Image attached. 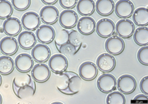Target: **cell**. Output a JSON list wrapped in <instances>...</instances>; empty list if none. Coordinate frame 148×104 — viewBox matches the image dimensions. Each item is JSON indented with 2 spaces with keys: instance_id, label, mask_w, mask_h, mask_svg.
Here are the masks:
<instances>
[{
  "instance_id": "cell-17",
  "label": "cell",
  "mask_w": 148,
  "mask_h": 104,
  "mask_svg": "<svg viewBox=\"0 0 148 104\" xmlns=\"http://www.w3.org/2000/svg\"><path fill=\"white\" fill-rule=\"evenodd\" d=\"M38 40L43 44H49L52 42L55 37L54 28L47 24H42L38 27L36 31Z\"/></svg>"
},
{
  "instance_id": "cell-16",
  "label": "cell",
  "mask_w": 148,
  "mask_h": 104,
  "mask_svg": "<svg viewBox=\"0 0 148 104\" xmlns=\"http://www.w3.org/2000/svg\"><path fill=\"white\" fill-rule=\"evenodd\" d=\"M40 23V17L38 14L33 11L25 13L21 17V24L23 27L29 31L36 30Z\"/></svg>"
},
{
  "instance_id": "cell-40",
  "label": "cell",
  "mask_w": 148,
  "mask_h": 104,
  "mask_svg": "<svg viewBox=\"0 0 148 104\" xmlns=\"http://www.w3.org/2000/svg\"><path fill=\"white\" fill-rule=\"evenodd\" d=\"M2 77H1V76L0 74V86H1V84H2Z\"/></svg>"
},
{
  "instance_id": "cell-27",
  "label": "cell",
  "mask_w": 148,
  "mask_h": 104,
  "mask_svg": "<svg viewBox=\"0 0 148 104\" xmlns=\"http://www.w3.org/2000/svg\"><path fill=\"white\" fill-rule=\"evenodd\" d=\"M14 66L13 59L8 56H0V74L8 75L11 73Z\"/></svg>"
},
{
  "instance_id": "cell-9",
  "label": "cell",
  "mask_w": 148,
  "mask_h": 104,
  "mask_svg": "<svg viewBox=\"0 0 148 104\" xmlns=\"http://www.w3.org/2000/svg\"><path fill=\"white\" fill-rule=\"evenodd\" d=\"M34 63L32 56L26 53L18 55L14 60V66L16 69L21 73H27L30 71L34 66Z\"/></svg>"
},
{
  "instance_id": "cell-15",
  "label": "cell",
  "mask_w": 148,
  "mask_h": 104,
  "mask_svg": "<svg viewBox=\"0 0 148 104\" xmlns=\"http://www.w3.org/2000/svg\"><path fill=\"white\" fill-rule=\"evenodd\" d=\"M18 44L16 39L12 36L3 37L0 41V51L7 56L13 55L18 50Z\"/></svg>"
},
{
  "instance_id": "cell-34",
  "label": "cell",
  "mask_w": 148,
  "mask_h": 104,
  "mask_svg": "<svg viewBox=\"0 0 148 104\" xmlns=\"http://www.w3.org/2000/svg\"><path fill=\"white\" fill-rule=\"evenodd\" d=\"M137 58L139 62L144 65H148V46L141 47L137 52Z\"/></svg>"
},
{
  "instance_id": "cell-6",
  "label": "cell",
  "mask_w": 148,
  "mask_h": 104,
  "mask_svg": "<svg viewBox=\"0 0 148 104\" xmlns=\"http://www.w3.org/2000/svg\"><path fill=\"white\" fill-rule=\"evenodd\" d=\"M68 62L66 57L61 54H54L50 57L49 60V66L52 71L59 74L66 69Z\"/></svg>"
},
{
  "instance_id": "cell-8",
  "label": "cell",
  "mask_w": 148,
  "mask_h": 104,
  "mask_svg": "<svg viewBox=\"0 0 148 104\" xmlns=\"http://www.w3.org/2000/svg\"><path fill=\"white\" fill-rule=\"evenodd\" d=\"M123 40L119 36L114 35L108 38L105 43L106 50L110 54L116 55L121 53L124 49Z\"/></svg>"
},
{
  "instance_id": "cell-18",
  "label": "cell",
  "mask_w": 148,
  "mask_h": 104,
  "mask_svg": "<svg viewBox=\"0 0 148 104\" xmlns=\"http://www.w3.org/2000/svg\"><path fill=\"white\" fill-rule=\"evenodd\" d=\"M32 69L31 76L37 82H45L50 77V70L48 66L45 63H37Z\"/></svg>"
},
{
  "instance_id": "cell-3",
  "label": "cell",
  "mask_w": 148,
  "mask_h": 104,
  "mask_svg": "<svg viewBox=\"0 0 148 104\" xmlns=\"http://www.w3.org/2000/svg\"><path fill=\"white\" fill-rule=\"evenodd\" d=\"M116 84L117 88L121 93L129 94L135 89L136 81L133 76L130 74H123L117 79Z\"/></svg>"
},
{
  "instance_id": "cell-43",
  "label": "cell",
  "mask_w": 148,
  "mask_h": 104,
  "mask_svg": "<svg viewBox=\"0 0 148 104\" xmlns=\"http://www.w3.org/2000/svg\"><path fill=\"white\" fill-rule=\"evenodd\" d=\"M53 103H59V104H60V103H61V102H53Z\"/></svg>"
},
{
  "instance_id": "cell-22",
  "label": "cell",
  "mask_w": 148,
  "mask_h": 104,
  "mask_svg": "<svg viewBox=\"0 0 148 104\" xmlns=\"http://www.w3.org/2000/svg\"><path fill=\"white\" fill-rule=\"evenodd\" d=\"M95 8L99 15L108 16L113 12L114 3L113 0H97Z\"/></svg>"
},
{
  "instance_id": "cell-11",
  "label": "cell",
  "mask_w": 148,
  "mask_h": 104,
  "mask_svg": "<svg viewBox=\"0 0 148 104\" xmlns=\"http://www.w3.org/2000/svg\"><path fill=\"white\" fill-rule=\"evenodd\" d=\"M135 26L134 23L128 19H120L116 24L117 34L120 37L124 38L130 37L133 34Z\"/></svg>"
},
{
  "instance_id": "cell-24",
  "label": "cell",
  "mask_w": 148,
  "mask_h": 104,
  "mask_svg": "<svg viewBox=\"0 0 148 104\" xmlns=\"http://www.w3.org/2000/svg\"><path fill=\"white\" fill-rule=\"evenodd\" d=\"M76 9L81 15H91L95 10V2L93 0H79L76 3Z\"/></svg>"
},
{
  "instance_id": "cell-33",
  "label": "cell",
  "mask_w": 148,
  "mask_h": 104,
  "mask_svg": "<svg viewBox=\"0 0 148 104\" xmlns=\"http://www.w3.org/2000/svg\"><path fill=\"white\" fill-rule=\"evenodd\" d=\"M57 49L61 54L67 56H72L77 52L76 48L69 42H67L61 45L57 48Z\"/></svg>"
},
{
  "instance_id": "cell-36",
  "label": "cell",
  "mask_w": 148,
  "mask_h": 104,
  "mask_svg": "<svg viewBox=\"0 0 148 104\" xmlns=\"http://www.w3.org/2000/svg\"><path fill=\"white\" fill-rule=\"evenodd\" d=\"M78 0H59L60 5L67 9H72L75 6Z\"/></svg>"
},
{
  "instance_id": "cell-20",
  "label": "cell",
  "mask_w": 148,
  "mask_h": 104,
  "mask_svg": "<svg viewBox=\"0 0 148 104\" xmlns=\"http://www.w3.org/2000/svg\"><path fill=\"white\" fill-rule=\"evenodd\" d=\"M77 28L79 33L84 35L92 34L95 28V21L91 17L83 16L77 22Z\"/></svg>"
},
{
  "instance_id": "cell-35",
  "label": "cell",
  "mask_w": 148,
  "mask_h": 104,
  "mask_svg": "<svg viewBox=\"0 0 148 104\" xmlns=\"http://www.w3.org/2000/svg\"><path fill=\"white\" fill-rule=\"evenodd\" d=\"M31 0H12V4L17 10L23 11L29 8Z\"/></svg>"
},
{
  "instance_id": "cell-2",
  "label": "cell",
  "mask_w": 148,
  "mask_h": 104,
  "mask_svg": "<svg viewBox=\"0 0 148 104\" xmlns=\"http://www.w3.org/2000/svg\"><path fill=\"white\" fill-rule=\"evenodd\" d=\"M98 89L103 93H109L116 88V80L111 74L105 73L101 75L97 81Z\"/></svg>"
},
{
  "instance_id": "cell-31",
  "label": "cell",
  "mask_w": 148,
  "mask_h": 104,
  "mask_svg": "<svg viewBox=\"0 0 148 104\" xmlns=\"http://www.w3.org/2000/svg\"><path fill=\"white\" fill-rule=\"evenodd\" d=\"M69 31L65 29H62L58 31L54 37L55 44L58 48L61 45L68 42V37H69Z\"/></svg>"
},
{
  "instance_id": "cell-23",
  "label": "cell",
  "mask_w": 148,
  "mask_h": 104,
  "mask_svg": "<svg viewBox=\"0 0 148 104\" xmlns=\"http://www.w3.org/2000/svg\"><path fill=\"white\" fill-rule=\"evenodd\" d=\"M132 19L139 26H145L148 24V9L147 8L139 7L134 10Z\"/></svg>"
},
{
  "instance_id": "cell-32",
  "label": "cell",
  "mask_w": 148,
  "mask_h": 104,
  "mask_svg": "<svg viewBox=\"0 0 148 104\" xmlns=\"http://www.w3.org/2000/svg\"><path fill=\"white\" fill-rule=\"evenodd\" d=\"M68 42L73 45L77 52L82 45V38L80 34L76 30H72L69 33Z\"/></svg>"
},
{
  "instance_id": "cell-28",
  "label": "cell",
  "mask_w": 148,
  "mask_h": 104,
  "mask_svg": "<svg viewBox=\"0 0 148 104\" xmlns=\"http://www.w3.org/2000/svg\"><path fill=\"white\" fill-rule=\"evenodd\" d=\"M34 81L30 75L25 73H22L16 76L13 81V89L17 88L20 87L31 84Z\"/></svg>"
},
{
  "instance_id": "cell-26",
  "label": "cell",
  "mask_w": 148,
  "mask_h": 104,
  "mask_svg": "<svg viewBox=\"0 0 148 104\" xmlns=\"http://www.w3.org/2000/svg\"><path fill=\"white\" fill-rule=\"evenodd\" d=\"M134 40L139 45L146 46L148 44V28L140 27L137 28L134 32Z\"/></svg>"
},
{
  "instance_id": "cell-38",
  "label": "cell",
  "mask_w": 148,
  "mask_h": 104,
  "mask_svg": "<svg viewBox=\"0 0 148 104\" xmlns=\"http://www.w3.org/2000/svg\"><path fill=\"white\" fill-rule=\"evenodd\" d=\"M42 2L46 5H53L57 2V0H41Z\"/></svg>"
},
{
  "instance_id": "cell-37",
  "label": "cell",
  "mask_w": 148,
  "mask_h": 104,
  "mask_svg": "<svg viewBox=\"0 0 148 104\" xmlns=\"http://www.w3.org/2000/svg\"><path fill=\"white\" fill-rule=\"evenodd\" d=\"M139 86L141 91L143 94L148 95V76H145L141 79Z\"/></svg>"
},
{
  "instance_id": "cell-30",
  "label": "cell",
  "mask_w": 148,
  "mask_h": 104,
  "mask_svg": "<svg viewBox=\"0 0 148 104\" xmlns=\"http://www.w3.org/2000/svg\"><path fill=\"white\" fill-rule=\"evenodd\" d=\"M106 102L108 104H125V98L121 92L114 91L108 94Z\"/></svg>"
},
{
  "instance_id": "cell-21",
  "label": "cell",
  "mask_w": 148,
  "mask_h": 104,
  "mask_svg": "<svg viewBox=\"0 0 148 104\" xmlns=\"http://www.w3.org/2000/svg\"><path fill=\"white\" fill-rule=\"evenodd\" d=\"M17 40L20 46L24 49L32 48L36 42V38L34 33L30 31H24L20 33Z\"/></svg>"
},
{
  "instance_id": "cell-14",
  "label": "cell",
  "mask_w": 148,
  "mask_h": 104,
  "mask_svg": "<svg viewBox=\"0 0 148 104\" xmlns=\"http://www.w3.org/2000/svg\"><path fill=\"white\" fill-rule=\"evenodd\" d=\"M98 69L92 62H84L79 68V76L83 80L90 81L94 79L98 74Z\"/></svg>"
},
{
  "instance_id": "cell-12",
  "label": "cell",
  "mask_w": 148,
  "mask_h": 104,
  "mask_svg": "<svg viewBox=\"0 0 148 104\" xmlns=\"http://www.w3.org/2000/svg\"><path fill=\"white\" fill-rule=\"evenodd\" d=\"M116 14L120 18L130 17L134 10V6L130 0H119L114 5Z\"/></svg>"
},
{
  "instance_id": "cell-13",
  "label": "cell",
  "mask_w": 148,
  "mask_h": 104,
  "mask_svg": "<svg viewBox=\"0 0 148 104\" xmlns=\"http://www.w3.org/2000/svg\"><path fill=\"white\" fill-rule=\"evenodd\" d=\"M58 19L60 24L64 28H71L76 26L78 21V16L73 10L65 9L60 13Z\"/></svg>"
},
{
  "instance_id": "cell-7",
  "label": "cell",
  "mask_w": 148,
  "mask_h": 104,
  "mask_svg": "<svg viewBox=\"0 0 148 104\" xmlns=\"http://www.w3.org/2000/svg\"><path fill=\"white\" fill-rule=\"evenodd\" d=\"M39 16L40 19L44 23L46 24H53L57 21L59 16V12L56 6L46 5L40 9Z\"/></svg>"
},
{
  "instance_id": "cell-5",
  "label": "cell",
  "mask_w": 148,
  "mask_h": 104,
  "mask_svg": "<svg viewBox=\"0 0 148 104\" xmlns=\"http://www.w3.org/2000/svg\"><path fill=\"white\" fill-rule=\"evenodd\" d=\"M96 64L98 68L102 72H110L115 67L116 59L112 54L103 53L97 59Z\"/></svg>"
},
{
  "instance_id": "cell-42",
  "label": "cell",
  "mask_w": 148,
  "mask_h": 104,
  "mask_svg": "<svg viewBox=\"0 0 148 104\" xmlns=\"http://www.w3.org/2000/svg\"><path fill=\"white\" fill-rule=\"evenodd\" d=\"M0 33H3V30L2 27L0 28Z\"/></svg>"
},
{
  "instance_id": "cell-29",
  "label": "cell",
  "mask_w": 148,
  "mask_h": 104,
  "mask_svg": "<svg viewBox=\"0 0 148 104\" xmlns=\"http://www.w3.org/2000/svg\"><path fill=\"white\" fill-rule=\"evenodd\" d=\"M13 12V6L9 1L0 0V19H7L12 15Z\"/></svg>"
},
{
  "instance_id": "cell-25",
  "label": "cell",
  "mask_w": 148,
  "mask_h": 104,
  "mask_svg": "<svg viewBox=\"0 0 148 104\" xmlns=\"http://www.w3.org/2000/svg\"><path fill=\"white\" fill-rule=\"evenodd\" d=\"M15 95L20 99H27L32 96L35 92V83L25 85L17 88L13 89Z\"/></svg>"
},
{
  "instance_id": "cell-4",
  "label": "cell",
  "mask_w": 148,
  "mask_h": 104,
  "mask_svg": "<svg viewBox=\"0 0 148 104\" xmlns=\"http://www.w3.org/2000/svg\"><path fill=\"white\" fill-rule=\"evenodd\" d=\"M97 33L101 37L107 38L113 34L115 30L114 22L110 19L103 18L95 24Z\"/></svg>"
},
{
  "instance_id": "cell-10",
  "label": "cell",
  "mask_w": 148,
  "mask_h": 104,
  "mask_svg": "<svg viewBox=\"0 0 148 104\" xmlns=\"http://www.w3.org/2000/svg\"><path fill=\"white\" fill-rule=\"evenodd\" d=\"M2 28L6 34L14 37L20 33L22 26L20 20L18 18L10 16L4 21Z\"/></svg>"
},
{
  "instance_id": "cell-1",
  "label": "cell",
  "mask_w": 148,
  "mask_h": 104,
  "mask_svg": "<svg viewBox=\"0 0 148 104\" xmlns=\"http://www.w3.org/2000/svg\"><path fill=\"white\" fill-rule=\"evenodd\" d=\"M57 80V88L63 94L73 95L77 93L82 86L81 77L73 71H63L59 73Z\"/></svg>"
},
{
  "instance_id": "cell-39",
  "label": "cell",
  "mask_w": 148,
  "mask_h": 104,
  "mask_svg": "<svg viewBox=\"0 0 148 104\" xmlns=\"http://www.w3.org/2000/svg\"><path fill=\"white\" fill-rule=\"evenodd\" d=\"M144 99H146V100H147V96H145V95H142V94L138 95H137L136 96H135V98H134L135 100H139V99L144 100Z\"/></svg>"
},
{
  "instance_id": "cell-41",
  "label": "cell",
  "mask_w": 148,
  "mask_h": 104,
  "mask_svg": "<svg viewBox=\"0 0 148 104\" xmlns=\"http://www.w3.org/2000/svg\"><path fill=\"white\" fill-rule=\"evenodd\" d=\"M2 98L1 95L0 94V104L2 103Z\"/></svg>"
},
{
  "instance_id": "cell-19",
  "label": "cell",
  "mask_w": 148,
  "mask_h": 104,
  "mask_svg": "<svg viewBox=\"0 0 148 104\" xmlns=\"http://www.w3.org/2000/svg\"><path fill=\"white\" fill-rule=\"evenodd\" d=\"M51 52L48 46L43 44H38L34 46L31 51V56L36 62L42 63L47 61L50 56Z\"/></svg>"
}]
</instances>
